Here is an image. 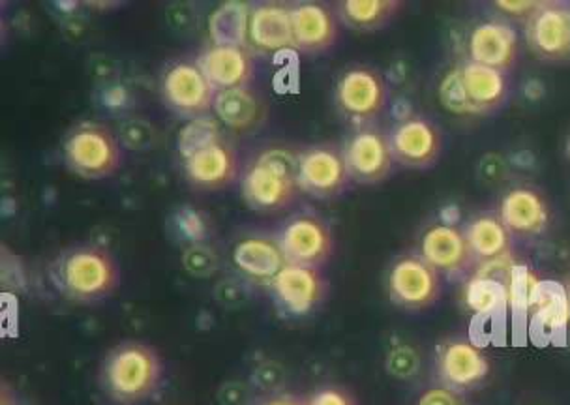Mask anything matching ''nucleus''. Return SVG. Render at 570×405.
Segmentation results:
<instances>
[{
	"instance_id": "nucleus-1",
	"label": "nucleus",
	"mask_w": 570,
	"mask_h": 405,
	"mask_svg": "<svg viewBox=\"0 0 570 405\" xmlns=\"http://www.w3.org/2000/svg\"><path fill=\"white\" fill-rule=\"evenodd\" d=\"M438 95L449 113L481 117L503 108L511 95V79L509 73L465 59L443 76Z\"/></svg>"
},
{
	"instance_id": "nucleus-2",
	"label": "nucleus",
	"mask_w": 570,
	"mask_h": 405,
	"mask_svg": "<svg viewBox=\"0 0 570 405\" xmlns=\"http://www.w3.org/2000/svg\"><path fill=\"white\" fill-rule=\"evenodd\" d=\"M298 158L287 150H268L244 175V199L259 213H278L297 197Z\"/></svg>"
},
{
	"instance_id": "nucleus-3",
	"label": "nucleus",
	"mask_w": 570,
	"mask_h": 405,
	"mask_svg": "<svg viewBox=\"0 0 570 405\" xmlns=\"http://www.w3.org/2000/svg\"><path fill=\"white\" fill-rule=\"evenodd\" d=\"M104 376L115 398L134 402L155 393L161 379V360L153 347L126 342L107 357Z\"/></svg>"
},
{
	"instance_id": "nucleus-4",
	"label": "nucleus",
	"mask_w": 570,
	"mask_h": 405,
	"mask_svg": "<svg viewBox=\"0 0 570 405\" xmlns=\"http://www.w3.org/2000/svg\"><path fill=\"white\" fill-rule=\"evenodd\" d=\"M60 278L66 293L81 303H95L111 295L119 284V268L109 251L83 246L66 256Z\"/></svg>"
},
{
	"instance_id": "nucleus-5",
	"label": "nucleus",
	"mask_w": 570,
	"mask_h": 405,
	"mask_svg": "<svg viewBox=\"0 0 570 405\" xmlns=\"http://www.w3.org/2000/svg\"><path fill=\"white\" fill-rule=\"evenodd\" d=\"M68 166L87 179H104L120 167V147L106 126L83 125L71 134L65 145Z\"/></svg>"
},
{
	"instance_id": "nucleus-6",
	"label": "nucleus",
	"mask_w": 570,
	"mask_h": 405,
	"mask_svg": "<svg viewBox=\"0 0 570 405\" xmlns=\"http://www.w3.org/2000/svg\"><path fill=\"white\" fill-rule=\"evenodd\" d=\"M386 289L392 303L410 310H422L441 297V275L421 256L400 257L389 270Z\"/></svg>"
},
{
	"instance_id": "nucleus-7",
	"label": "nucleus",
	"mask_w": 570,
	"mask_h": 405,
	"mask_svg": "<svg viewBox=\"0 0 570 405\" xmlns=\"http://www.w3.org/2000/svg\"><path fill=\"white\" fill-rule=\"evenodd\" d=\"M525 40L537 59L544 62L570 60V4L542 0L541 8L525 23Z\"/></svg>"
},
{
	"instance_id": "nucleus-8",
	"label": "nucleus",
	"mask_w": 570,
	"mask_h": 405,
	"mask_svg": "<svg viewBox=\"0 0 570 405\" xmlns=\"http://www.w3.org/2000/svg\"><path fill=\"white\" fill-rule=\"evenodd\" d=\"M389 141L394 160L411 169L434 166L443 149L440 128L421 115H411L400 120L391 131Z\"/></svg>"
},
{
	"instance_id": "nucleus-9",
	"label": "nucleus",
	"mask_w": 570,
	"mask_h": 405,
	"mask_svg": "<svg viewBox=\"0 0 570 405\" xmlns=\"http://www.w3.org/2000/svg\"><path fill=\"white\" fill-rule=\"evenodd\" d=\"M336 101L345 117L368 122L385 109V81L372 68H351L336 85Z\"/></svg>"
},
{
	"instance_id": "nucleus-10",
	"label": "nucleus",
	"mask_w": 570,
	"mask_h": 405,
	"mask_svg": "<svg viewBox=\"0 0 570 405\" xmlns=\"http://www.w3.org/2000/svg\"><path fill=\"white\" fill-rule=\"evenodd\" d=\"M441 382L452 391H471L487 382L492 363L481 347L465 338L445 342L438 357Z\"/></svg>"
},
{
	"instance_id": "nucleus-11",
	"label": "nucleus",
	"mask_w": 570,
	"mask_h": 405,
	"mask_svg": "<svg viewBox=\"0 0 570 405\" xmlns=\"http://www.w3.org/2000/svg\"><path fill=\"white\" fill-rule=\"evenodd\" d=\"M495 215L512 237H537L552 224V209L547 197L531 186H517L505 191Z\"/></svg>"
},
{
	"instance_id": "nucleus-12",
	"label": "nucleus",
	"mask_w": 570,
	"mask_h": 405,
	"mask_svg": "<svg viewBox=\"0 0 570 405\" xmlns=\"http://www.w3.org/2000/svg\"><path fill=\"white\" fill-rule=\"evenodd\" d=\"M345 166L351 179L358 180L363 185H375L391 174L394 166L391 141L381 130L364 128L356 131L347 141L344 150Z\"/></svg>"
},
{
	"instance_id": "nucleus-13",
	"label": "nucleus",
	"mask_w": 570,
	"mask_h": 405,
	"mask_svg": "<svg viewBox=\"0 0 570 405\" xmlns=\"http://www.w3.org/2000/svg\"><path fill=\"white\" fill-rule=\"evenodd\" d=\"M518 37L503 19L476 23L468 37V60L509 73L517 66Z\"/></svg>"
},
{
	"instance_id": "nucleus-14",
	"label": "nucleus",
	"mask_w": 570,
	"mask_h": 405,
	"mask_svg": "<svg viewBox=\"0 0 570 405\" xmlns=\"http://www.w3.org/2000/svg\"><path fill=\"white\" fill-rule=\"evenodd\" d=\"M279 248L285 261L317 267L333 254V233L314 216H298L279 233Z\"/></svg>"
},
{
	"instance_id": "nucleus-15",
	"label": "nucleus",
	"mask_w": 570,
	"mask_h": 405,
	"mask_svg": "<svg viewBox=\"0 0 570 405\" xmlns=\"http://www.w3.org/2000/svg\"><path fill=\"white\" fill-rule=\"evenodd\" d=\"M297 179L301 190L314 197H334L344 190L351 175L344 152L334 147H314L298 156Z\"/></svg>"
},
{
	"instance_id": "nucleus-16",
	"label": "nucleus",
	"mask_w": 570,
	"mask_h": 405,
	"mask_svg": "<svg viewBox=\"0 0 570 405\" xmlns=\"http://www.w3.org/2000/svg\"><path fill=\"white\" fill-rule=\"evenodd\" d=\"M161 90L178 113L202 115L213 108L216 90L196 62H178L164 76Z\"/></svg>"
},
{
	"instance_id": "nucleus-17",
	"label": "nucleus",
	"mask_w": 570,
	"mask_h": 405,
	"mask_svg": "<svg viewBox=\"0 0 570 405\" xmlns=\"http://www.w3.org/2000/svg\"><path fill=\"white\" fill-rule=\"evenodd\" d=\"M419 256L440 275H460L473 263L465 233L454 224L428 227L419 245Z\"/></svg>"
},
{
	"instance_id": "nucleus-18",
	"label": "nucleus",
	"mask_w": 570,
	"mask_h": 405,
	"mask_svg": "<svg viewBox=\"0 0 570 405\" xmlns=\"http://www.w3.org/2000/svg\"><path fill=\"white\" fill-rule=\"evenodd\" d=\"M274 295L293 316H304L321 303L325 284L317 267L287 263L271 281Z\"/></svg>"
},
{
	"instance_id": "nucleus-19",
	"label": "nucleus",
	"mask_w": 570,
	"mask_h": 405,
	"mask_svg": "<svg viewBox=\"0 0 570 405\" xmlns=\"http://www.w3.org/2000/svg\"><path fill=\"white\" fill-rule=\"evenodd\" d=\"M292 13L293 48L306 53H320L333 48L338 37V24L333 12L320 2H303L289 7Z\"/></svg>"
},
{
	"instance_id": "nucleus-20",
	"label": "nucleus",
	"mask_w": 570,
	"mask_h": 405,
	"mask_svg": "<svg viewBox=\"0 0 570 405\" xmlns=\"http://www.w3.org/2000/svg\"><path fill=\"white\" fill-rule=\"evenodd\" d=\"M196 65L216 92L248 87L254 76V62L244 48L210 46L199 55Z\"/></svg>"
},
{
	"instance_id": "nucleus-21",
	"label": "nucleus",
	"mask_w": 570,
	"mask_h": 405,
	"mask_svg": "<svg viewBox=\"0 0 570 405\" xmlns=\"http://www.w3.org/2000/svg\"><path fill=\"white\" fill-rule=\"evenodd\" d=\"M470 246L473 263L481 267H492L511 263L512 235L498 215H479L468 221L463 229Z\"/></svg>"
},
{
	"instance_id": "nucleus-22",
	"label": "nucleus",
	"mask_w": 570,
	"mask_h": 405,
	"mask_svg": "<svg viewBox=\"0 0 570 405\" xmlns=\"http://www.w3.org/2000/svg\"><path fill=\"white\" fill-rule=\"evenodd\" d=\"M186 177L202 188L232 185L238 174V160L232 145L216 141L185 160Z\"/></svg>"
},
{
	"instance_id": "nucleus-23",
	"label": "nucleus",
	"mask_w": 570,
	"mask_h": 405,
	"mask_svg": "<svg viewBox=\"0 0 570 405\" xmlns=\"http://www.w3.org/2000/svg\"><path fill=\"white\" fill-rule=\"evenodd\" d=\"M249 42L265 53L293 48L292 13L284 4H259L249 13Z\"/></svg>"
},
{
	"instance_id": "nucleus-24",
	"label": "nucleus",
	"mask_w": 570,
	"mask_h": 405,
	"mask_svg": "<svg viewBox=\"0 0 570 405\" xmlns=\"http://www.w3.org/2000/svg\"><path fill=\"white\" fill-rule=\"evenodd\" d=\"M512 265V263H511ZM511 265L499 268L498 273L481 268L463 286V304L476 316H495L509 304V287L505 275Z\"/></svg>"
},
{
	"instance_id": "nucleus-25",
	"label": "nucleus",
	"mask_w": 570,
	"mask_h": 405,
	"mask_svg": "<svg viewBox=\"0 0 570 405\" xmlns=\"http://www.w3.org/2000/svg\"><path fill=\"white\" fill-rule=\"evenodd\" d=\"M233 263L243 275L268 284L287 265L278 243L262 237L240 240L233 250Z\"/></svg>"
},
{
	"instance_id": "nucleus-26",
	"label": "nucleus",
	"mask_w": 570,
	"mask_h": 405,
	"mask_svg": "<svg viewBox=\"0 0 570 405\" xmlns=\"http://www.w3.org/2000/svg\"><path fill=\"white\" fill-rule=\"evenodd\" d=\"M249 13L252 8L246 2H222L208 18V34L213 46L222 48H244L249 42Z\"/></svg>"
},
{
	"instance_id": "nucleus-27",
	"label": "nucleus",
	"mask_w": 570,
	"mask_h": 405,
	"mask_svg": "<svg viewBox=\"0 0 570 405\" xmlns=\"http://www.w3.org/2000/svg\"><path fill=\"white\" fill-rule=\"evenodd\" d=\"M214 113L232 130H248L262 119V101L248 89L222 90L214 96Z\"/></svg>"
},
{
	"instance_id": "nucleus-28",
	"label": "nucleus",
	"mask_w": 570,
	"mask_h": 405,
	"mask_svg": "<svg viewBox=\"0 0 570 405\" xmlns=\"http://www.w3.org/2000/svg\"><path fill=\"white\" fill-rule=\"evenodd\" d=\"M402 10L400 0H345L340 12L345 23L358 30H375L389 23Z\"/></svg>"
},
{
	"instance_id": "nucleus-29",
	"label": "nucleus",
	"mask_w": 570,
	"mask_h": 405,
	"mask_svg": "<svg viewBox=\"0 0 570 405\" xmlns=\"http://www.w3.org/2000/svg\"><path fill=\"white\" fill-rule=\"evenodd\" d=\"M533 310L534 316H539V319L550 330L564 328L570 319L569 293L564 292V289H558V287L553 292L552 287H548L544 284L541 295H539L537 304L533 306Z\"/></svg>"
},
{
	"instance_id": "nucleus-30",
	"label": "nucleus",
	"mask_w": 570,
	"mask_h": 405,
	"mask_svg": "<svg viewBox=\"0 0 570 405\" xmlns=\"http://www.w3.org/2000/svg\"><path fill=\"white\" fill-rule=\"evenodd\" d=\"M220 128H218L216 120L197 117V119L190 120L178 134V152L186 160V158H190L191 155H196L208 145L220 141Z\"/></svg>"
},
{
	"instance_id": "nucleus-31",
	"label": "nucleus",
	"mask_w": 570,
	"mask_h": 405,
	"mask_svg": "<svg viewBox=\"0 0 570 405\" xmlns=\"http://www.w3.org/2000/svg\"><path fill=\"white\" fill-rule=\"evenodd\" d=\"M541 4L542 0H498V2H493L492 7L503 18L528 23Z\"/></svg>"
},
{
	"instance_id": "nucleus-32",
	"label": "nucleus",
	"mask_w": 570,
	"mask_h": 405,
	"mask_svg": "<svg viewBox=\"0 0 570 405\" xmlns=\"http://www.w3.org/2000/svg\"><path fill=\"white\" fill-rule=\"evenodd\" d=\"M416 405H462V399L458 398L456 391L452 388H430L422 394Z\"/></svg>"
},
{
	"instance_id": "nucleus-33",
	"label": "nucleus",
	"mask_w": 570,
	"mask_h": 405,
	"mask_svg": "<svg viewBox=\"0 0 570 405\" xmlns=\"http://www.w3.org/2000/svg\"><path fill=\"white\" fill-rule=\"evenodd\" d=\"M308 405H353V402L342 391L327 388V391H321V393L315 394Z\"/></svg>"
},
{
	"instance_id": "nucleus-34",
	"label": "nucleus",
	"mask_w": 570,
	"mask_h": 405,
	"mask_svg": "<svg viewBox=\"0 0 570 405\" xmlns=\"http://www.w3.org/2000/svg\"><path fill=\"white\" fill-rule=\"evenodd\" d=\"M265 405H303V404H298L297 399H293V398H276V399H271V402H267V404Z\"/></svg>"
},
{
	"instance_id": "nucleus-35",
	"label": "nucleus",
	"mask_w": 570,
	"mask_h": 405,
	"mask_svg": "<svg viewBox=\"0 0 570 405\" xmlns=\"http://www.w3.org/2000/svg\"><path fill=\"white\" fill-rule=\"evenodd\" d=\"M567 150H569V158H570V138H569V145H567Z\"/></svg>"
},
{
	"instance_id": "nucleus-36",
	"label": "nucleus",
	"mask_w": 570,
	"mask_h": 405,
	"mask_svg": "<svg viewBox=\"0 0 570 405\" xmlns=\"http://www.w3.org/2000/svg\"><path fill=\"white\" fill-rule=\"evenodd\" d=\"M567 293H569V300H570V284H569V287H567Z\"/></svg>"
}]
</instances>
